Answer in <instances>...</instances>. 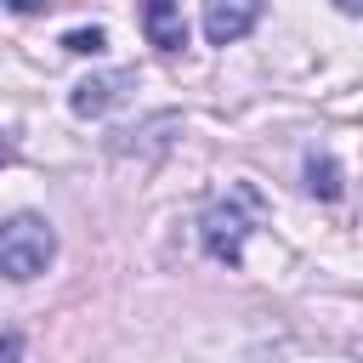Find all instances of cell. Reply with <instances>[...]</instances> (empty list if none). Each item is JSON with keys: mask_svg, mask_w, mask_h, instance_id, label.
Returning <instances> with one entry per match:
<instances>
[{"mask_svg": "<svg viewBox=\"0 0 363 363\" xmlns=\"http://www.w3.org/2000/svg\"><path fill=\"white\" fill-rule=\"evenodd\" d=\"M119 85H130V74H102V79H79L74 91H68V108L74 113H102V108H113V96H119Z\"/></svg>", "mask_w": 363, "mask_h": 363, "instance_id": "cell-5", "label": "cell"}, {"mask_svg": "<svg viewBox=\"0 0 363 363\" xmlns=\"http://www.w3.org/2000/svg\"><path fill=\"white\" fill-rule=\"evenodd\" d=\"M6 6H11V11H23V17H28V11H45V6H51V0H6Z\"/></svg>", "mask_w": 363, "mask_h": 363, "instance_id": "cell-9", "label": "cell"}, {"mask_svg": "<svg viewBox=\"0 0 363 363\" xmlns=\"http://www.w3.org/2000/svg\"><path fill=\"white\" fill-rule=\"evenodd\" d=\"M23 357V335H0V363H17Z\"/></svg>", "mask_w": 363, "mask_h": 363, "instance_id": "cell-8", "label": "cell"}, {"mask_svg": "<svg viewBox=\"0 0 363 363\" xmlns=\"http://www.w3.org/2000/svg\"><path fill=\"white\" fill-rule=\"evenodd\" d=\"M62 45H68L74 57H102V51H108V34H102V28H74V34H62Z\"/></svg>", "mask_w": 363, "mask_h": 363, "instance_id": "cell-7", "label": "cell"}, {"mask_svg": "<svg viewBox=\"0 0 363 363\" xmlns=\"http://www.w3.org/2000/svg\"><path fill=\"white\" fill-rule=\"evenodd\" d=\"M340 11H352V17H363V0H335Z\"/></svg>", "mask_w": 363, "mask_h": 363, "instance_id": "cell-10", "label": "cell"}, {"mask_svg": "<svg viewBox=\"0 0 363 363\" xmlns=\"http://www.w3.org/2000/svg\"><path fill=\"white\" fill-rule=\"evenodd\" d=\"M199 238H204V250L216 261L238 267L244 261V238H250V187H238L233 199H216L204 210V221H199Z\"/></svg>", "mask_w": 363, "mask_h": 363, "instance_id": "cell-2", "label": "cell"}, {"mask_svg": "<svg viewBox=\"0 0 363 363\" xmlns=\"http://www.w3.org/2000/svg\"><path fill=\"white\" fill-rule=\"evenodd\" d=\"M306 187H312L318 199H335V193H340V170H335V159H318V153H312V159H306Z\"/></svg>", "mask_w": 363, "mask_h": 363, "instance_id": "cell-6", "label": "cell"}, {"mask_svg": "<svg viewBox=\"0 0 363 363\" xmlns=\"http://www.w3.org/2000/svg\"><path fill=\"white\" fill-rule=\"evenodd\" d=\"M142 28H147V45H159V51H182V45H187L182 0H147V6H142Z\"/></svg>", "mask_w": 363, "mask_h": 363, "instance_id": "cell-4", "label": "cell"}, {"mask_svg": "<svg viewBox=\"0 0 363 363\" xmlns=\"http://www.w3.org/2000/svg\"><path fill=\"white\" fill-rule=\"evenodd\" d=\"M261 0H204V40L210 45H233L255 28Z\"/></svg>", "mask_w": 363, "mask_h": 363, "instance_id": "cell-3", "label": "cell"}, {"mask_svg": "<svg viewBox=\"0 0 363 363\" xmlns=\"http://www.w3.org/2000/svg\"><path fill=\"white\" fill-rule=\"evenodd\" d=\"M51 261H57V233H51L45 216L23 210V216L0 221V278L28 284V278H40Z\"/></svg>", "mask_w": 363, "mask_h": 363, "instance_id": "cell-1", "label": "cell"}, {"mask_svg": "<svg viewBox=\"0 0 363 363\" xmlns=\"http://www.w3.org/2000/svg\"><path fill=\"white\" fill-rule=\"evenodd\" d=\"M6 159H11V142H6V136H0V164H6Z\"/></svg>", "mask_w": 363, "mask_h": 363, "instance_id": "cell-11", "label": "cell"}]
</instances>
